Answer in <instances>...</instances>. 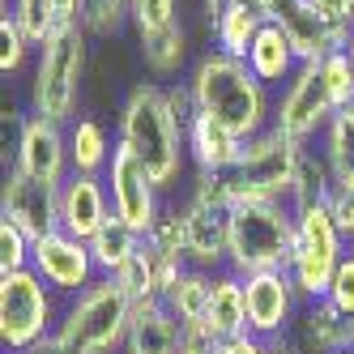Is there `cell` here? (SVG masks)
Listing matches in <instances>:
<instances>
[{
    "instance_id": "cell-1",
    "label": "cell",
    "mask_w": 354,
    "mask_h": 354,
    "mask_svg": "<svg viewBox=\"0 0 354 354\" xmlns=\"http://www.w3.org/2000/svg\"><path fill=\"white\" fill-rule=\"evenodd\" d=\"M188 86L196 94V107L226 124L235 137H257L273 124V94L269 86L248 68V60L226 56L218 47H209L188 73Z\"/></svg>"
},
{
    "instance_id": "cell-2",
    "label": "cell",
    "mask_w": 354,
    "mask_h": 354,
    "mask_svg": "<svg viewBox=\"0 0 354 354\" xmlns=\"http://www.w3.org/2000/svg\"><path fill=\"white\" fill-rule=\"evenodd\" d=\"M115 141L129 145L145 162V171L154 175V184L162 192H171L180 184L184 162H188V145H184L180 124L171 120L167 94L158 82H137L129 90V98L120 107V120H115Z\"/></svg>"
},
{
    "instance_id": "cell-3",
    "label": "cell",
    "mask_w": 354,
    "mask_h": 354,
    "mask_svg": "<svg viewBox=\"0 0 354 354\" xmlns=\"http://www.w3.org/2000/svg\"><path fill=\"white\" fill-rule=\"evenodd\" d=\"M226 222H231V257H226L231 273L239 277L265 269L290 273L299 243V214L286 201H235Z\"/></svg>"
},
{
    "instance_id": "cell-4",
    "label": "cell",
    "mask_w": 354,
    "mask_h": 354,
    "mask_svg": "<svg viewBox=\"0 0 354 354\" xmlns=\"http://www.w3.org/2000/svg\"><path fill=\"white\" fill-rule=\"evenodd\" d=\"M86 60H90V35L82 26H60V30L47 35L35 52L30 115H43V120L68 129L77 120V107H82Z\"/></svg>"
},
{
    "instance_id": "cell-5",
    "label": "cell",
    "mask_w": 354,
    "mask_h": 354,
    "mask_svg": "<svg viewBox=\"0 0 354 354\" xmlns=\"http://www.w3.org/2000/svg\"><path fill=\"white\" fill-rule=\"evenodd\" d=\"M133 320V299L115 277H98L94 286L73 295L56 324L60 354H120Z\"/></svg>"
},
{
    "instance_id": "cell-6",
    "label": "cell",
    "mask_w": 354,
    "mask_h": 354,
    "mask_svg": "<svg viewBox=\"0 0 354 354\" xmlns=\"http://www.w3.org/2000/svg\"><path fill=\"white\" fill-rule=\"evenodd\" d=\"M60 295L35 269L0 273V342L9 354L30 350L35 342L52 337L60 324Z\"/></svg>"
},
{
    "instance_id": "cell-7",
    "label": "cell",
    "mask_w": 354,
    "mask_h": 354,
    "mask_svg": "<svg viewBox=\"0 0 354 354\" xmlns=\"http://www.w3.org/2000/svg\"><path fill=\"white\" fill-rule=\"evenodd\" d=\"M303 149L308 145L286 137V133H277L273 124L265 133L248 137L239 162L226 171L231 175V188H235V201H290Z\"/></svg>"
},
{
    "instance_id": "cell-8",
    "label": "cell",
    "mask_w": 354,
    "mask_h": 354,
    "mask_svg": "<svg viewBox=\"0 0 354 354\" xmlns=\"http://www.w3.org/2000/svg\"><path fill=\"white\" fill-rule=\"evenodd\" d=\"M350 252L346 235L337 231L328 205L316 209H303L299 214V243H295V261H290V277L303 299H324L328 282L342 265V257Z\"/></svg>"
},
{
    "instance_id": "cell-9",
    "label": "cell",
    "mask_w": 354,
    "mask_h": 354,
    "mask_svg": "<svg viewBox=\"0 0 354 354\" xmlns=\"http://www.w3.org/2000/svg\"><path fill=\"white\" fill-rule=\"evenodd\" d=\"M333 111H337V94L324 77V64H299V73L273 98V129L312 145V141H320Z\"/></svg>"
},
{
    "instance_id": "cell-10",
    "label": "cell",
    "mask_w": 354,
    "mask_h": 354,
    "mask_svg": "<svg viewBox=\"0 0 354 354\" xmlns=\"http://www.w3.org/2000/svg\"><path fill=\"white\" fill-rule=\"evenodd\" d=\"M103 180H107V196H111V214L120 222H129L137 235H149V226L158 222V214L167 205H162V188L154 184V175L145 171V162L129 145L115 141V154L103 171Z\"/></svg>"
},
{
    "instance_id": "cell-11",
    "label": "cell",
    "mask_w": 354,
    "mask_h": 354,
    "mask_svg": "<svg viewBox=\"0 0 354 354\" xmlns=\"http://www.w3.org/2000/svg\"><path fill=\"white\" fill-rule=\"evenodd\" d=\"M243 303H248V328L257 337H290V328L299 324L303 299L295 277L286 269H265V273H248L243 277Z\"/></svg>"
},
{
    "instance_id": "cell-12",
    "label": "cell",
    "mask_w": 354,
    "mask_h": 354,
    "mask_svg": "<svg viewBox=\"0 0 354 354\" xmlns=\"http://www.w3.org/2000/svg\"><path fill=\"white\" fill-rule=\"evenodd\" d=\"M13 167L26 171L30 180H43L47 188H64V180L73 175L68 129L43 115H21L17 141H13Z\"/></svg>"
},
{
    "instance_id": "cell-13",
    "label": "cell",
    "mask_w": 354,
    "mask_h": 354,
    "mask_svg": "<svg viewBox=\"0 0 354 354\" xmlns=\"http://www.w3.org/2000/svg\"><path fill=\"white\" fill-rule=\"evenodd\" d=\"M30 269H35L60 299L82 295L86 286H94L98 277H103V273H98V265H94L90 243L77 239V235H68V231H52V235L35 239Z\"/></svg>"
},
{
    "instance_id": "cell-14",
    "label": "cell",
    "mask_w": 354,
    "mask_h": 354,
    "mask_svg": "<svg viewBox=\"0 0 354 354\" xmlns=\"http://www.w3.org/2000/svg\"><path fill=\"white\" fill-rule=\"evenodd\" d=\"M0 218H9L17 231L30 239H43L60 226V188H47L43 180H30L26 171L5 167V184H0Z\"/></svg>"
},
{
    "instance_id": "cell-15",
    "label": "cell",
    "mask_w": 354,
    "mask_h": 354,
    "mask_svg": "<svg viewBox=\"0 0 354 354\" xmlns=\"http://www.w3.org/2000/svg\"><path fill=\"white\" fill-rule=\"evenodd\" d=\"M277 26L286 30L299 64H320V60H328L333 52H346V43L354 35V30H342V26H333V21H324L308 5V0H282Z\"/></svg>"
},
{
    "instance_id": "cell-16",
    "label": "cell",
    "mask_w": 354,
    "mask_h": 354,
    "mask_svg": "<svg viewBox=\"0 0 354 354\" xmlns=\"http://www.w3.org/2000/svg\"><path fill=\"white\" fill-rule=\"evenodd\" d=\"M111 218V196H107V180L103 175H86L73 171L64 188H60V226L77 239H94Z\"/></svg>"
},
{
    "instance_id": "cell-17",
    "label": "cell",
    "mask_w": 354,
    "mask_h": 354,
    "mask_svg": "<svg viewBox=\"0 0 354 354\" xmlns=\"http://www.w3.org/2000/svg\"><path fill=\"white\" fill-rule=\"evenodd\" d=\"M299 350L303 354H342L354 346V316L337 312L328 299H308L299 312Z\"/></svg>"
},
{
    "instance_id": "cell-18",
    "label": "cell",
    "mask_w": 354,
    "mask_h": 354,
    "mask_svg": "<svg viewBox=\"0 0 354 354\" xmlns=\"http://www.w3.org/2000/svg\"><path fill=\"white\" fill-rule=\"evenodd\" d=\"M120 354H180V320L162 299H137Z\"/></svg>"
},
{
    "instance_id": "cell-19",
    "label": "cell",
    "mask_w": 354,
    "mask_h": 354,
    "mask_svg": "<svg viewBox=\"0 0 354 354\" xmlns=\"http://www.w3.org/2000/svg\"><path fill=\"white\" fill-rule=\"evenodd\" d=\"M184 222H188V265L209 269V273L226 269V257H231V222H226V214L184 201Z\"/></svg>"
},
{
    "instance_id": "cell-20",
    "label": "cell",
    "mask_w": 354,
    "mask_h": 354,
    "mask_svg": "<svg viewBox=\"0 0 354 354\" xmlns=\"http://www.w3.org/2000/svg\"><path fill=\"white\" fill-rule=\"evenodd\" d=\"M184 145H188V158H192L196 171H231L243 154V137H235L226 124H218L205 111L192 120Z\"/></svg>"
},
{
    "instance_id": "cell-21",
    "label": "cell",
    "mask_w": 354,
    "mask_h": 354,
    "mask_svg": "<svg viewBox=\"0 0 354 354\" xmlns=\"http://www.w3.org/2000/svg\"><path fill=\"white\" fill-rule=\"evenodd\" d=\"M248 68L257 73L269 90L273 86H286L299 73V56H295L286 30L277 26V21H265V30L257 35V43H252V52H248Z\"/></svg>"
},
{
    "instance_id": "cell-22",
    "label": "cell",
    "mask_w": 354,
    "mask_h": 354,
    "mask_svg": "<svg viewBox=\"0 0 354 354\" xmlns=\"http://www.w3.org/2000/svg\"><path fill=\"white\" fill-rule=\"evenodd\" d=\"M205 324L226 342V337H239L252 333L248 328V303H243V277L231 269H218L214 273V295H209V308H205Z\"/></svg>"
},
{
    "instance_id": "cell-23",
    "label": "cell",
    "mask_w": 354,
    "mask_h": 354,
    "mask_svg": "<svg viewBox=\"0 0 354 354\" xmlns=\"http://www.w3.org/2000/svg\"><path fill=\"white\" fill-rule=\"evenodd\" d=\"M333 188H337V175H333V167H328V158L320 154L316 145H308V149H303V158H299L295 188H290V201H286V205H290L295 214L316 209V205H328Z\"/></svg>"
},
{
    "instance_id": "cell-24",
    "label": "cell",
    "mask_w": 354,
    "mask_h": 354,
    "mask_svg": "<svg viewBox=\"0 0 354 354\" xmlns=\"http://www.w3.org/2000/svg\"><path fill=\"white\" fill-rule=\"evenodd\" d=\"M261 30H265V17L252 9V0H231L226 13L218 17V26H214V47L226 52V56L248 60V52H252V43H257Z\"/></svg>"
},
{
    "instance_id": "cell-25",
    "label": "cell",
    "mask_w": 354,
    "mask_h": 354,
    "mask_svg": "<svg viewBox=\"0 0 354 354\" xmlns=\"http://www.w3.org/2000/svg\"><path fill=\"white\" fill-rule=\"evenodd\" d=\"M141 243H145V235H137L129 222H120V218L111 214V218H107V226L90 239V252H94L98 273H103V277H115V273H120V269H124V265H129L137 252H141Z\"/></svg>"
},
{
    "instance_id": "cell-26",
    "label": "cell",
    "mask_w": 354,
    "mask_h": 354,
    "mask_svg": "<svg viewBox=\"0 0 354 354\" xmlns=\"http://www.w3.org/2000/svg\"><path fill=\"white\" fill-rule=\"evenodd\" d=\"M68 149H73V171H86V175H103L115 154L107 129L90 115H77L68 124Z\"/></svg>"
},
{
    "instance_id": "cell-27",
    "label": "cell",
    "mask_w": 354,
    "mask_h": 354,
    "mask_svg": "<svg viewBox=\"0 0 354 354\" xmlns=\"http://www.w3.org/2000/svg\"><path fill=\"white\" fill-rule=\"evenodd\" d=\"M141 39V64L149 77H175L188 60V30L184 21H175L167 30H154V35H137Z\"/></svg>"
},
{
    "instance_id": "cell-28",
    "label": "cell",
    "mask_w": 354,
    "mask_h": 354,
    "mask_svg": "<svg viewBox=\"0 0 354 354\" xmlns=\"http://www.w3.org/2000/svg\"><path fill=\"white\" fill-rule=\"evenodd\" d=\"M209 295H214V273H209V269L188 265V269L180 273V282L171 286V295H167L162 303L171 308V316L180 320V324H192V320H205Z\"/></svg>"
},
{
    "instance_id": "cell-29",
    "label": "cell",
    "mask_w": 354,
    "mask_h": 354,
    "mask_svg": "<svg viewBox=\"0 0 354 354\" xmlns=\"http://www.w3.org/2000/svg\"><path fill=\"white\" fill-rule=\"evenodd\" d=\"M316 149L328 158V167H333L337 180H354V103L333 111V120L324 124Z\"/></svg>"
},
{
    "instance_id": "cell-30",
    "label": "cell",
    "mask_w": 354,
    "mask_h": 354,
    "mask_svg": "<svg viewBox=\"0 0 354 354\" xmlns=\"http://www.w3.org/2000/svg\"><path fill=\"white\" fill-rule=\"evenodd\" d=\"M129 21H133V0H86L82 9V26L94 39H115Z\"/></svg>"
},
{
    "instance_id": "cell-31",
    "label": "cell",
    "mask_w": 354,
    "mask_h": 354,
    "mask_svg": "<svg viewBox=\"0 0 354 354\" xmlns=\"http://www.w3.org/2000/svg\"><path fill=\"white\" fill-rule=\"evenodd\" d=\"M145 243H154L158 252H167V257L188 261V222H184V205H167V209L158 214V222L149 226Z\"/></svg>"
},
{
    "instance_id": "cell-32",
    "label": "cell",
    "mask_w": 354,
    "mask_h": 354,
    "mask_svg": "<svg viewBox=\"0 0 354 354\" xmlns=\"http://www.w3.org/2000/svg\"><path fill=\"white\" fill-rule=\"evenodd\" d=\"M188 201L192 205H205V209H218V214H231V205H235L231 175L226 171H196L192 184H188Z\"/></svg>"
},
{
    "instance_id": "cell-33",
    "label": "cell",
    "mask_w": 354,
    "mask_h": 354,
    "mask_svg": "<svg viewBox=\"0 0 354 354\" xmlns=\"http://www.w3.org/2000/svg\"><path fill=\"white\" fill-rule=\"evenodd\" d=\"M5 13H9L17 26L30 35V43H35V47L56 30V0H9Z\"/></svg>"
},
{
    "instance_id": "cell-34",
    "label": "cell",
    "mask_w": 354,
    "mask_h": 354,
    "mask_svg": "<svg viewBox=\"0 0 354 354\" xmlns=\"http://www.w3.org/2000/svg\"><path fill=\"white\" fill-rule=\"evenodd\" d=\"M0 43H5V47H0V73H5V77H9V73H21V64L30 60V52H39V47L30 43V35L21 30L9 13L0 17Z\"/></svg>"
},
{
    "instance_id": "cell-35",
    "label": "cell",
    "mask_w": 354,
    "mask_h": 354,
    "mask_svg": "<svg viewBox=\"0 0 354 354\" xmlns=\"http://www.w3.org/2000/svg\"><path fill=\"white\" fill-rule=\"evenodd\" d=\"M30 252H35V239L26 231H17L9 218H0V273L30 269Z\"/></svg>"
},
{
    "instance_id": "cell-36",
    "label": "cell",
    "mask_w": 354,
    "mask_h": 354,
    "mask_svg": "<svg viewBox=\"0 0 354 354\" xmlns=\"http://www.w3.org/2000/svg\"><path fill=\"white\" fill-rule=\"evenodd\" d=\"M180 21V5L175 0H133V26L137 35H154Z\"/></svg>"
},
{
    "instance_id": "cell-37",
    "label": "cell",
    "mask_w": 354,
    "mask_h": 354,
    "mask_svg": "<svg viewBox=\"0 0 354 354\" xmlns=\"http://www.w3.org/2000/svg\"><path fill=\"white\" fill-rule=\"evenodd\" d=\"M324 299L333 303L337 312L354 316V248L342 257V265H337V273H333V282H328V295H324Z\"/></svg>"
},
{
    "instance_id": "cell-38",
    "label": "cell",
    "mask_w": 354,
    "mask_h": 354,
    "mask_svg": "<svg viewBox=\"0 0 354 354\" xmlns=\"http://www.w3.org/2000/svg\"><path fill=\"white\" fill-rule=\"evenodd\" d=\"M162 94H167V107H171V120L180 124V133L188 137V129H192V120L201 115V107H196V94H192V86H188V82H175V86H162Z\"/></svg>"
},
{
    "instance_id": "cell-39",
    "label": "cell",
    "mask_w": 354,
    "mask_h": 354,
    "mask_svg": "<svg viewBox=\"0 0 354 354\" xmlns=\"http://www.w3.org/2000/svg\"><path fill=\"white\" fill-rule=\"evenodd\" d=\"M328 214H333V222L346 235V243L354 248V180H337L333 196H328Z\"/></svg>"
},
{
    "instance_id": "cell-40",
    "label": "cell",
    "mask_w": 354,
    "mask_h": 354,
    "mask_svg": "<svg viewBox=\"0 0 354 354\" xmlns=\"http://www.w3.org/2000/svg\"><path fill=\"white\" fill-rule=\"evenodd\" d=\"M218 333L205 324V320H192V324H180V354H218Z\"/></svg>"
},
{
    "instance_id": "cell-41",
    "label": "cell",
    "mask_w": 354,
    "mask_h": 354,
    "mask_svg": "<svg viewBox=\"0 0 354 354\" xmlns=\"http://www.w3.org/2000/svg\"><path fill=\"white\" fill-rule=\"evenodd\" d=\"M308 5L342 30H354V0H308Z\"/></svg>"
},
{
    "instance_id": "cell-42",
    "label": "cell",
    "mask_w": 354,
    "mask_h": 354,
    "mask_svg": "<svg viewBox=\"0 0 354 354\" xmlns=\"http://www.w3.org/2000/svg\"><path fill=\"white\" fill-rule=\"evenodd\" d=\"M218 354H265V337H257V333L226 337V342H218Z\"/></svg>"
},
{
    "instance_id": "cell-43",
    "label": "cell",
    "mask_w": 354,
    "mask_h": 354,
    "mask_svg": "<svg viewBox=\"0 0 354 354\" xmlns=\"http://www.w3.org/2000/svg\"><path fill=\"white\" fill-rule=\"evenodd\" d=\"M82 9H86V0H56V30L60 26H82Z\"/></svg>"
},
{
    "instance_id": "cell-44",
    "label": "cell",
    "mask_w": 354,
    "mask_h": 354,
    "mask_svg": "<svg viewBox=\"0 0 354 354\" xmlns=\"http://www.w3.org/2000/svg\"><path fill=\"white\" fill-rule=\"evenodd\" d=\"M226 5H231V0H201V13H205V26H209V35H214V26H218V17L226 13Z\"/></svg>"
},
{
    "instance_id": "cell-45",
    "label": "cell",
    "mask_w": 354,
    "mask_h": 354,
    "mask_svg": "<svg viewBox=\"0 0 354 354\" xmlns=\"http://www.w3.org/2000/svg\"><path fill=\"white\" fill-rule=\"evenodd\" d=\"M265 354H303V350L290 337H273V342H265Z\"/></svg>"
},
{
    "instance_id": "cell-46",
    "label": "cell",
    "mask_w": 354,
    "mask_h": 354,
    "mask_svg": "<svg viewBox=\"0 0 354 354\" xmlns=\"http://www.w3.org/2000/svg\"><path fill=\"white\" fill-rule=\"evenodd\" d=\"M252 9H257L265 21H277V13H282V0H252Z\"/></svg>"
},
{
    "instance_id": "cell-47",
    "label": "cell",
    "mask_w": 354,
    "mask_h": 354,
    "mask_svg": "<svg viewBox=\"0 0 354 354\" xmlns=\"http://www.w3.org/2000/svg\"><path fill=\"white\" fill-rule=\"evenodd\" d=\"M21 354H60V346H56V333H52V337H43V342H35L30 350H21Z\"/></svg>"
},
{
    "instance_id": "cell-48",
    "label": "cell",
    "mask_w": 354,
    "mask_h": 354,
    "mask_svg": "<svg viewBox=\"0 0 354 354\" xmlns=\"http://www.w3.org/2000/svg\"><path fill=\"white\" fill-rule=\"evenodd\" d=\"M346 56H350V64H354V35H350V43H346Z\"/></svg>"
},
{
    "instance_id": "cell-49",
    "label": "cell",
    "mask_w": 354,
    "mask_h": 354,
    "mask_svg": "<svg viewBox=\"0 0 354 354\" xmlns=\"http://www.w3.org/2000/svg\"><path fill=\"white\" fill-rule=\"evenodd\" d=\"M342 354H354V346H350V350H342Z\"/></svg>"
}]
</instances>
